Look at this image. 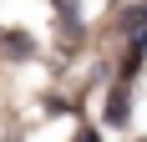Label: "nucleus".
Masks as SVG:
<instances>
[{
    "label": "nucleus",
    "mask_w": 147,
    "mask_h": 142,
    "mask_svg": "<svg viewBox=\"0 0 147 142\" xmlns=\"http://www.w3.org/2000/svg\"><path fill=\"white\" fill-rule=\"evenodd\" d=\"M107 117H112V122H127V97H122V91H112V101H107Z\"/></svg>",
    "instance_id": "f257e3e1"
},
{
    "label": "nucleus",
    "mask_w": 147,
    "mask_h": 142,
    "mask_svg": "<svg viewBox=\"0 0 147 142\" xmlns=\"http://www.w3.org/2000/svg\"><path fill=\"white\" fill-rule=\"evenodd\" d=\"M76 142H102V137H96V132H81V137H76Z\"/></svg>",
    "instance_id": "f03ea898"
}]
</instances>
